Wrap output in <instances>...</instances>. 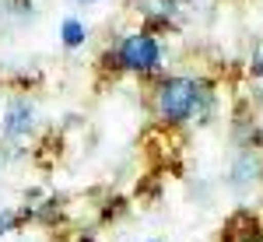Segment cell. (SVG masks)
I'll use <instances>...</instances> for the list:
<instances>
[{
    "instance_id": "obj_6",
    "label": "cell",
    "mask_w": 263,
    "mask_h": 242,
    "mask_svg": "<svg viewBox=\"0 0 263 242\" xmlns=\"http://www.w3.org/2000/svg\"><path fill=\"white\" fill-rule=\"evenodd\" d=\"M78 4H99V0H78Z\"/></svg>"
},
{
    "instance_id": "obj_5",
    "label": "cell",
    "mask_w": 263,
    "mask_h": 242,
    "mask_svg": "<svg viewBox=\"0 0 263 242\" xmlns=\"http://www.w3.org/2000/svg\"><path fill=\"white\" fill-rule=\"evenodd\" d=\"M11 225H14L11 214H0V235H7V232H11Z\"/></svg>"
},
{
    "instance_id": "obj_4",
    "label": "cell",
    "mask_w": 263,
    "mask_h": 242,
    "mask_svg": "<svg viewBox=\"0 0 263 242\" xmlns=\"http://www.w3.org/2000/svg\"><path fill=\"white\" fill-rule=\"evenodd\" d=\"M60 39H63V46H67V49H78V46H84V39H88V28H84V21L67 18V21H63Z\"/></svg>"
},
{
    "instance_id": "obj_2",
    "label": "cell",
    "mask_w": 263,
    "mask_h": 242,
    "mask_svg": "<svg viewBox=\"0 0 263 242\" xmlns=\"http://www.w3.org/2000/svg\"><path fill=\"white\" fill-rule=\"evenodd\" d=\"M112 57H116V67L130 70V74H151L162 67V46L151 32H130L120 39Z\"/></svg>"
},
{
    "instance_id": "obj_3",
    "label": "cell",
    "mask_w": 263,
    "mask_h": 242,
    "mask_svg": "<svg viewBox=\"0 0 263 242\" xmlns=\"http://www.w3.org/2000/svg\"><path fill=\"white\" fill-rule=\"evenodd\" d=\"M35 130V109L28 99H11L4 109V134L7 137H28Z\"/></svg>"
},
{
    "instance_id": "obj_1",
    "label": "cell",
    "mask_w": 263,
    "mask_h": 242,
    "mask_svg": "<svg viewBox=\"0 0 263 242\" xmlns=\"http://www.w3.org/2000/svg\"><path fill=\"white\" fill-rule=\"evenodd\" d=\"M203 95H207V84L186 74H172L155 88V113L165 123H186L203 109Z\"/></svg>"
}]
</instances>
